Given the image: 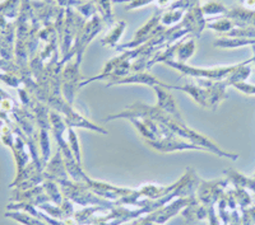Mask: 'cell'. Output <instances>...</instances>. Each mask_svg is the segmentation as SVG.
Returning <instances> with one entry per match:
<instances>
[{"label": "cell", "mask_w": 255, "mask_h": 225, "mask_svg": "<svg viewBox=\"0 0 255 225\" xmlns=\"http://www.w3.org/2000/svg\"><path fill=\"white\" fill-rule=\"evenodd\" d=\"M144 117H148V119H152L154 120V121L166 125V126H167L176 136H180L181 139L188 140V142L193 143V144H197L199 145V147L206 148L208 151L216 154V155L222 156V158L232 159V160H236V159L239 158V154L229 153L226 150L221 149L215 142H212L211 139L202 135V134L193 130V129H190L185 122H181L179 121V120L174 119V117L168 115V113L159 110L157 106L151 107L147 106V104L140 103V102H135V103L128 106L124 111H122V112L108 116L104 121L108 122L119 119H144Z\"/></svg>", "instance_id": "obj_1"}, {"label": "cell", "mask_w": 255, "mask_h": 225, "mask_svg": "<svg viewBox=\"0 0 255 225\" xmlns=\"http://www.w3.org/2000/svg\"><path fill=\"white\" fill-rule=\"evenodd\" d=\"M166 65L174 68L177 72H180L183 75H188V76H193V78H200V79H208V80L218 81L225 80L229 78L232 73L235 72L240 64L238 65H231V67H220V68H211V69H203V68H194L190 65H186L185 63H179V61L168 60L165 61Z\"/></svg>", "instance_id": "obj_2"}, {"label": "cell", "mask_w": 255, "mask_h": 225, "mask_svg": "<svg viewBox=\"0 0 255 225\" xmlns=\"http://www.w3.org/2000/svg\"><path fill=\"white\" fill-rule=\"evenodd\" d=\"M148 148H151L158 153H175V151H185V150H199V151H208L206 148L199 147L197 144L177 139V136L170 139H162V140H143Z\"/></svg>", "instance_id": "obj_3"}, {"label": "cell", "mask_w": 255, "mask_h": 225, "mask_svg": "<svg viewBox=\"0 0 255 225\" xmlns=\"http://www.w3.org/2000/svg\"><path fill=\"white\" fill-rule=\"evenodd\" d=\"M230 179H216V181H203L200 179L198 187V201L202 205L211 208L222 197L223 190L227 187Z\"/></svg>", "instance_id": "obj_4"}, {"label": "cell", "mask_w": 255, "mask_h": 225, "mask_svg": "<svg viewBox=\"0 0 255 225\" xmlns=\"http://www.w3.org/2000/svg\"><path fill=\"white\" fill-rule=\"evenodd\" d=\"M154 92L157 94V107L159 110L163 111V112L168 113L170 116H172L174 119L179 120L181 122H185L183 119V116L180 113L179 107L176 104V99L172 95V93L170 92V89H166L162 85H154L153 87Z\"/></svg>", "instance_id": "obj_5"}, {"label": "cell", "mask_w": 255, "mask_h": 225, "mask_svg": "<svg viewBox=\"0 0 255 225\" xmlns=\"http://www.w3.org/2000/svg\"><path fill=\"white\" fill-rule=\"evenodd\" d=\"M79 63H81V60L77 61L76 64H70L67 67V69L64 70L63 92L65 95V99H67V103H69L70 106L74 102L77 88H79V84H81L79 83L81 75L78 72Z\"/></svg>", "instance_id": "obj_6"}, {"label": "cell", "mask_w": 255, "mask_h": 225, "mask_svg": "<svg viewBox=\"0 0 255 225\" xmlns=\"http://www.w3.org/2000/svg\"><path fill=\"white\" fill-rule=\"evenodd\" d=\"M129 84H140V85H147V87L153 88L154 85H165L166 83L159 80L154 75L149 74L147 72H136L133 74H129L124 78L115 79L106 84V87H113V85H129Z\"/></svg>", "instance_id": "obj_7"}, {"label": "cell", "mask_w": 255, "mask_h": 225, "mask_svg": "<svg viewBox=\"0 0 255 225\" xmlns=\"http://www.w3.org/2000/svg\"><path fill=\"white\" fill-rule=\"evenodd\" d=\"M163 87L166 89H175L181 90L184 93H188L191 98L194 99L199 106L204 107V108H209V93L208 89L206 88L199 87L197 83L190 81V83H185L184 85H171V84H165Z\"/></svg>", "instance_id": "obj_8"}, {"label": "cell", "mask_w": 255, "mask_h": 225, "mask_svg": "<svg viewBox=\"0 0 255 225\" xmlns=\"http://www.w3.org/2000/svg\"><path fill=\"white\" fill-rule=\"evenodd\" d=\"M226 17L235 22L240 27H255V10L244 8H231L226 13Z\"/></svg>", "instance_id": "obj_9"}, {"label": "cell", "mask_w": 255, "mask_h": 225, "mask_svg": "<svg viewBox=\"0 0 255 225\" xmlns=\"http://www.w3.org/2000/svg\"><path fill=\"white\" fill-rule=\"evenodd\" d=\"M195 44L194 41L190 40L188 42H180L176 45V55L179 63H185L186 60L194 55Z\"/></svg>", "instance_id": "obj_10"}, {"label": "cell", "mask_w": 255, "mask_h": 225, "mask_svg": "<svg viewBox=\"0 0 255 225\" xmlns=\"http://www.w3.org/2000/svg\"><path fill=\"white\" fill-rule=\"evenodd\" d=\"M68 142H69V148L72 150L73 155H74L77 162L81 164V148H79L78 136H77V133L74 131V127L68 126Z\"/></svg>", "instance_id": "obj_11"}, {"label": "cell", "mask_w": 255, "mask_h": 225, "mask_svg": "<svg viewBox=\"0 0 255 225\" xmlns=\"http://www.w3.org/2000/svg\"><path fill=\"white\" fill-rule=\"evenodd\" d=\"M227 12H229V9L222 3H218V1H212V3L202 6V13L203 14H226Z\"/></svg>", "instance_id": "obj_12"}, {"label": "cell", "mask_w": 255, "mask_h": 225, "mask_svg": "<svg viewBox=\"0 0 255 225\" xmlns=\"http://www.w3.org/2000/svg\"><path fill=\"white\" fill-rule=\"evenodd\" d=\"M125 27H127V24H125L124 22H120L119 26L116 27L115 31H114L115 33H110L108 37H105L104 40H102V45H104V46L115 47V45L118 44V41H119L120 36H122V33H123V31H124Z\"/></svg>", "instance_id": "obj_13"}, {"label": "cell", "mask_w": 255, "mask_h": 225, "mask_svg": "<svg viewBox=\"0 0 255 225\" xmlns=\"http://www.w3.org/2000/svg\"><path fill=\"white\" fill-rule=\"evenodd\" d=\"M235 22L230 19H222L218 20V22H215V23H209L207 24V27L211 29H215L217 32H230L231 29H234L235 27Z\"/></svg>", "instance_id": "obj_14"}, {"label": "cell", "mask_w": 255, "mask_h": 225, "mask_svg": "<svg viewBox=\"0 0 255 225\" xmlns=\"http://www.w3.org/2000/svg\"><path fill=\"white\" fill-rule=\"evenodd\" d=\"M231 87L236 88L238 90H240L241 93L247 95H255V85L249 83H245V81H239V83L232 84Z\"/></svg>", "instance_id": "obj_15"}, {"label": "cell", "mask_w": 255, "mask_h": 225, "mask_svg": "<svg viewBox=\"0 0 255 225\" xmlns=\"http://www.w3.org/2000/svg\"><path fill=\"white\" fill-rule=\"evenodd\" d=\"M123 1H129V5L125 6L127 10H131L134 8H139V6H144L148 5L149 3H152L153 0H123Z\"/></svg>", "instance_id": "obj_16"}, {"label": "cell", "mask_w": 255, "mask_h": 225, "mask_svg": "<svg viewBox=\"0 0 255 225\" xmlns=\"http://www.w3.org/2000/svg\"><path fill=\"white\" fill-rule=\"evenodd\" d=\"M208 219H209V224L211 225H221L220 220H218L217 215H216L215 206L208 208Z\"/></svg>", "instance_id": "obj_17"}]
</instances>
